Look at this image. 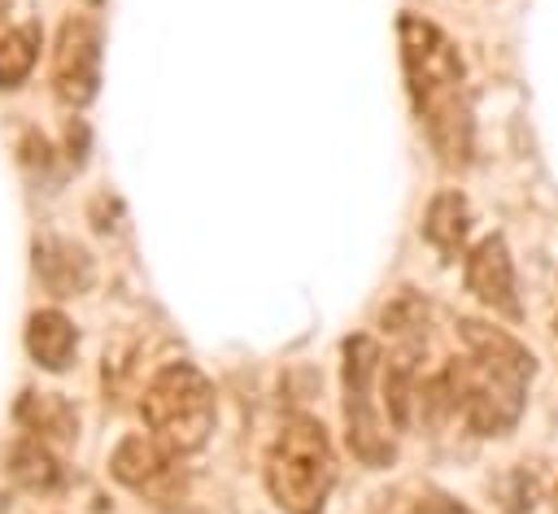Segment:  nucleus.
Instances as JSON below:
<instances>
[{
	"label": "nucleus",
	"instance_id": "423d86ee",
	"mask_svg": "<svg viewBox=\"0 0 558 514\" xmlns=\"http://www.w3.org/2000/svg\"><path fill=\"white\" fill-rule=\"evenodd\" d=\"M100 22L87 13H70L57 30L52 44V96L65 109H83L92 105L96 87H100Z\"/></svg>",
	"mask_w": 558,
	"mask_h": 514
},
{
	"label": "nucleus",
	"instance_id": "1a4fd4ad",
	"mask_svg": "<svg viewBox=\"0 0 558 514\" xmlns=\"http://www.w3.org/2000/svg\"><path fill=\"white\" fill-rule=\"evenodd\" d=\"M35 274L52 296H83L96 279V266H92L83 244L48 235L35 244Z\"/></svg>",
	"mask_w": 558,
	"mask_h": 514
},
{
	"label": "nucleus",
	"instance_id": "4468645a",
	"mask_svg": "<svg viewBox=\"0 0 558 514\" xmlns=\"http://www.w3.org/2000/svg\"><path fill=\"white\" fill-rule=\"evenodd\" d=\"M471 205H466V196L458 192V187H449V192H436L432 196V205H427V213H423V235H427V244L440 253V257H458L462 248H466V235H471Z\"/></svg>",
	"mask_w": 558,
	"mask_h": 514
},
{
	"label": "nucleus",
	"instance_id": "f8f14e48",
	"mask_svg": "<svg viewBox=\"0 0 558 514\" xmlns=\"http://www.w3.org/2000/svg\"><path fill=\"white\" fill-rule=\"evenodd\" d=\"M74 348H78V331L61 309H35L26 318V353L35 357V366L57 375L74 362Z\"/></svg>",
	"mask_w": 558,
	"mask_h": 514
},
{
	"label": "nucleus",
	"instance_id": "6e6552de",
	"mask_svg": "<svg viewBox=\"0 0 558 514\" xmlns=\"http://www.w3.org/2000/svg\"><path fill=\"white\" fill-rule=\"evenodd\" d=\"M462 279H466V292H471L484 309H493V314H501V318H510V322L523 318L514 261H510V248H506L501 235H484V240H475V244L466 248V257H462Z\"/></svg>",
	"mask_w": 558,
	"mask_h": 514
},
{
	"label": "nucleus",
	"instance_id": "dca6fc26",
	"mask_svg": "<svg viewBox=\"0 0 558 514\" xmlns=\"http://www.w3.org/2000/svg\"><path fill=\"white\" fill-rule=\"evenodd\" d=\"M379 322H384V331L397 340V348L418 353V344L427 340V305H423L414 292H401L397 301H388L384 314H379Z\"/></svg>",
	"mask_w": 558,
	"mask_h": 514
},
{
	"label": "nucleus",
	"instance_id": "f3484780",
	"mask_svg": "<svg viewBox=\"0 0 558 514\" xmlns=\"http://www.w3.org/2000/svg\"><path fill=\"white\" fill-rule=\"evenodd\" d=\"M414 514H475V510H466L462 501H453V497H445V492H423V497L414 501Z\"/></svg>",
	"mask_w": 558,
	"mask_h": 514
},
{
	"label": "nucleus",
	"instance_id": "7ed1b4c3",
	"mask_svg": "<svg viewBox=\"0 0 558 514\" xmlns=\"http://www.w3.org/2000/svg\"><path fill=\"white\" fill-rule=\"evenodd\" d=\"M336 484V453L327 427L310 414L283 418L266 449V492L288 514H318Z\"/></svg>",
	"mask_w": 558,
	"mask_h": 514
},
{
	"label": "nucleus",
	"instance_id": "9d476101",
	"mask_svg": "<svg viewBox=\"0 0 558 514\" xmlns=\"http://www.w3.org/2000/svg\"><path fill=\"white\" fill-rule=\"evenodd\" d=\"M458 340H462V348L471 353V357H480V362H488V366H501V370H510V375H519V379H536V357L510 335V331H501V327H493V322H480V318H462L458 322Z\"/></svg>",
	"mask_w": 558,
	"mask_h": 514
},
{
	"label": "nucleus",
	"instance_id": "2eb2a0df",
	"mask_svg": "<svg viewBox=\"0 0 558 514\" xmlns=\"http://www.w3.org/2000/svg\"><path fill=\"white\" fill-rule=\"evenodd\" d=\"M39 61V26L35 22H22L13 30L0 35V91L26 83V74L35 70Z\"/></svg>",
	"mask_w": 558,
	"mask_h": 514
},
{
	"label": "nucleus",
	"instance_id": "f257e3e1",
	"mask_svg": "<svg viewBox=\"0 0 558 514\" xmlns=\"http://www.w3.org/2000/svg\"><path fill=\"white\" fill-rule=\"evenodd\" d=\"M397 48H401V70L405 87L418 113V126L445 170H466L475 152V122L466 105V65L453 48V39L418 17L401 13L397 17Z\"/></svg>",
	"mask_w": 558,
	"mask_h": 514
},
{
	"label": "nucleus",
	"instance_id": "9b49d317",
	"mask_svg": "<svg viewBox=\"0 0 558 514\" xmlns=\"http://www.w3.org/2000/svg\"><path fill=\"white\" fill-rule=\"evenodd\" d=\"M13 414L17 427L44 444H70L78 436V414L61 392H22Z\"/></svg>",
	"mask_w": 558,
	"mask_h": 514
},
{
	"label": "nucleus",
	"instance_id": "ddd939ff",
	"mask_svg": "<svg viewBox=\"0 0 558 514\" xmlns=\"http://www.w3.org/2000/svg\"><path fill=\"white\" fill-rule=\"evenodd\" d=\"M4 475H9L22 492H35V497L57 492L61 479H65V470H61L52 444H44V440H35V436H22V440L9 444V453H4Z\"/></svg>",
	"mask_w": 558,
	"mask_h": 514
},
{
	"label": "nucleus",
	"instance_id": "20e7f679",
	"mask_svg": "<svg viewBox=\"0 0 558 514\" xmlns=\"http://www.w3.org/2000/svg\"><path fill=\"white\" fill-rule=\"evenodd\" d=\"M140 418L148 436L170 453H196L218 418L214 383L192 362H166L140 392Z\"/></svg>",
	"mask_w": 558,
	"mask_h": 514
},
{
	"label": "nucleus",
	"instance_id": "39448f33",
	"mask_svg": "<svg viewBox=\"0 0 558 514\" xmlns=\"http://www.w3.org/2000/svg\"><path fill=\"white\" fill-rule=\"evenodd\" d=\"M340 388H344V440L353 457L366 466H388L392 462V431L384 423V353L371 335H349L340 348Z\"/></svg>",
	"mask_w": 558,
	"mask_h": 514
},
{
	"label": "nucleus",
	"instance_id": "0eeeda50",
	"mask_svg": "<svg viewBox=\"0 0 558 514\" xmlns=\"http://www.w3.org/2000/svg\"><path fill=\"white\" fill-rule=\"evenodd\" d=\"M109 475L131 488L135 497H148L157 505H174L187 492V475L179 466V453L157 444L153 436H126L109 453Z\"/></svg>",
	"mask_w": 558,
	"mask_h": 514
},
{
	"label": "nucleus",
	"instance_id": "f03ea898",
	"mask_svg": "<svg viewBox=\"0 0 558 514\" xmlns=\"http://www.w3.org/2000/svg\"><path fill=\"white\" fill-rule=\"evenodd\" d=\"M418 396H423L418 405L458 414L475 436H506L523 414L527 379L462 353V357H449L445 370L432 383H423Z\"/></svg>",
	"mask_w": 558,
	"mask_h": 514
}]
</instances>
